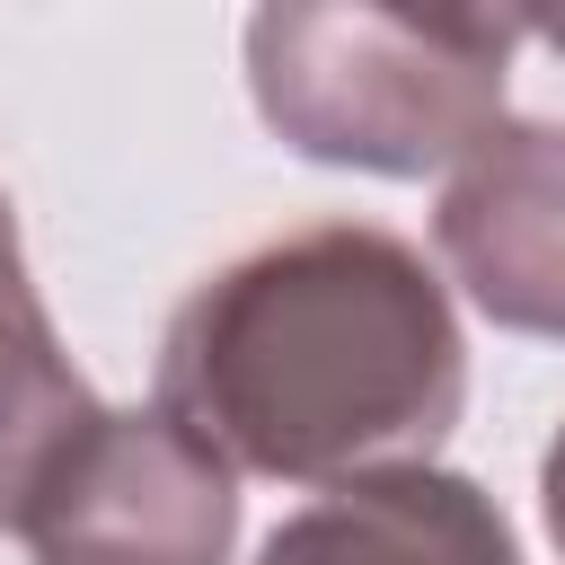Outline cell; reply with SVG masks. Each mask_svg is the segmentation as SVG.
<instances>
[{
	"mask_svg": "<svg viewBox=\"0 0 565 565\" xmlns=\"http://www.w3.org/2000/svg\"><path fill=\"white\" fill-rule=\"evenodd\" d=\"M35 565H221L238 530L230 468L150 415H97L18 521Z\"/></svg>",
	"mask_w": 565,
	"mask_h": 565,
	"instance_id": "3",
	"label": "cell"
},
{
	"mask_svg": "<svg viewBox=\"0 0 565 565\" xmlns=\"http://www.w3.org/2000/svg\"><path fill=\"white\" fill-rule=\"evenodd\" d=\"M106 406L53 353V327H44L35 291H18L0 309V530H18L35 512V494L53 486V468L79 450V433Z\"/></svg>",
	"mask_w": 565,
	"mask_h": 565,
	"instance_id": "6",
	"label": "cell"
},
{
	"mask_svg": "<svg viewBox=\"0 0 565 565\" xmlns=\"http://www.w3.org/2000/svg\"><path fill=\"white\" fill-rule=\"evenodd\" d=\"M539 494H547V530H556V547H565V433H556V450H547V477H539Z\"/></svg>",
	"mask_w": 565,
	"mask_h": 565,
	"instance_id": "7",
	"label": "cell"
},
{
	"mask_svg": "<svg viewBox=\"0 0 565 565\" xmlns=\"http://www.w3.org/2000/svg\"><path fill=\"white\" fill-rule=\"evenodd\" d=\"M26 291V274H18V230H9V203H0V309Z\"/></svg>",
	"mask_w": 565,
	"mask_h": 565,
	"instance_id": "8",
	"label": "cell"
},
{
	"mask_svg": "<svg viewBox=\"0 0 565 565\" xmlns=\"http://www.w3.org/2000/svg\"><path fill=\"white\" fill-rule=\"evenodd\" d=\"M344 44L362 53V79L318 62L274 9L247 26L256 53V97L274 132L309 159L380 168V177H424L441 159H468L494 132L503 97V44L512 26H415V18H344Z\"/></svg>",
	"mask_w": 565,
	"mask_h": 565,
	"instance_id": "2",
	"label": "cell"
},
{
	"mask_svg": "<svg viewBox=\"0 0 565 565\" xmlns=\"http://www.w3.org/2000/svg\"><path fill=\"white\" fill-rule=\"evenodd\" d=\"M433 238L494 327L565 344V132L556 124L486 132L450 177Z\"/></svg>",
	"mask_w": 565,
	"mask_h": 565,
	"instance_id": "4",
	"label": "cell"
},
{
	"mask_svg": "<svg viewBox=\"0 0 565 565\" xmlns=\"http://www.w3.org/2000/svg\"><path fill=\"white\" fill-rule=\"evenodd\" d=\"M256 565H521L503 512L441 468H380L291 512Z\"/></svg>",
	"mask_w": 565,
	"mask_h": 565,
	"instance_id": "5",
	"label": "cell"
},
{
	"mask_svg": "<svg viewBox=\"0 0 565 565\" xmlns=\"http://www.w3.org/2000/svg\"><path fill=\"white\" fill-rule=\"evenodd\" d=\"M459 335L424 256L388 230H300L203 282L159 353V415L221 468L380 477L424 468L459 415Z\"/></svg>",
	"mask_w": 565,
	"mask_h": 565,
	"instance_id": "1",
	"label": "cell"
}]
</instances>
